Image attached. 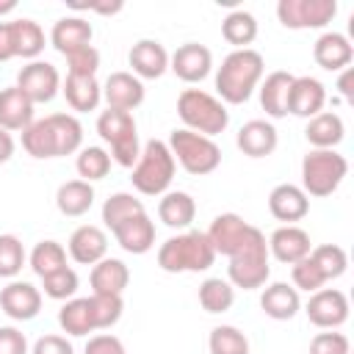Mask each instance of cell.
Listing matches in <instances>:
<instances>
[{
    "label": "cell",
    "instance_id": "obj_1",
    "mask_svg": "<svg viewBox=\"0 0 354 354\" xmlns=\"http://www.w3.org/2000/svg\"><path fill=\"white\" fill-rule=\"evenodd\" d=\"M80 144L83 124L72 113H50L44 119H33L22 130V149L36 160L80 152Z\"/></svg>",
    "mask_w": 354,
    "mask_h": 354
},
{
    "label": "cell",
    "instance_id": "obj_2",
    "mask_svg": "<svg viewBox=\"0 0 354 354\" xmlns=\"http://www.w3.org/2000/svg\"><path fill=\"white\" fill-rule=\"evenodd\" d=\"M263 69H266V61L257 50L252 47L232 50L216 72V91L221 102H230V105L246 102L257 88V83L263 80Z\"/></svg>",
    "mask_w": 354,
    "mask_h": 354
},
{
    "label": "cell",
    "instance_id": "obj_3",
    "mask_svg": "<svg viewBox=\"0 0 354 354\" xmlns=\"http://www.w3.org/2000/svg\"><path fill=\"white\" fill-rule=\"evenodd\" d=\"M268 241L266 235L249 224L243 241L232 249L230 254V266H227V277H230V285L232 288H243V290H254V288H263L268 274H271V266H268Z\"/></svg>",
    "mask_w": 354,
    "mask_h": 354
},
{
    "label": "cell",
    "instance_id": "obj_4",
    "mask_svg": "<svg viewBox=\"0 0 354 354\" xmlns=\"http://www.w3.org/2000/svg\"><path fill=\"white\" fill-rule=\"evenodd\" d=\"M216 260V252L205 232L188 230L180 235H171L158 249V266L169 274H199L207 271Z\"/></svg>",
    "mask_w": 354,
    "mask_h": 354
},
{
    "label": "cell",
    "instance_id": "obj_5",
    "mask_svg": "<svg viewBox=\"0 0 354 354\" xmlns=\"http://www.w3.org/2000/svg\"><path fill=\"white\" fill-rule=\"evenodd\" d=\"M177 113H180L185 130L207 136V138L224 133L230 124V111L224 108V102L202 88H185L177 97Z\"/></svg>",
    "mask_w": 354,
    "mask_h": 354
},
{
    "label": "cell",
    "instance_id": "obj_6",
    "mask_svg": "<svg viewBox=\"0 0 354 354\" xmlns=\"http://www.w3.org/2000/svg\"><path fill=\"white\" fill-rule=\"evenodd\" d=\"M174 155L169 149V144L158 141V138H149L144 147H141V155L133 166V188L144 196H163L171 185V177H174Z\"/></svg>",
    "mask_w": 354,
    "mask_h": 354
},
{
    "label": "cell",
    "instance_id": "obj_7",
    "mask_svg": "<svg viewBox=\"0 0 354 354\" xmlns=\"http://www.w3.org/2000/svg\"><path fill=\"white\" fill-rule=\"evenodd\" d=\"M348 174V160L337 149H310L301 160V191L307 196H329Z\"/></svg>",
    "mask_w": 354,
    "mask_h": 354
},
{
    "label": "cell",
    "instance_id": "obj_8",
    "mask_svg": "<svg viewBox=\"0 0 354 354\" xmlns=\"http://www.w3.org/2000/svg\"><path fill=\"white\" fill-rule=\"evenodd\" d=\"M97 133L111 147V160H116L124 169L136 166L141 147H138V127H136L133 113L116 111V108L102 111L97 119Z\"/></svg>",
    "mask_w": 354,
    "mask_h": 354
},
{
    "label": "cell",
    "instance_id": "obj_9",
    "mask_svg": "<svg viewBox=\"0 0 354 354\" xmlns=\"http://www.w3.org/2000/svg\"><path fill=\"white\" fill-rule=\"evenodd\" d=\"M169 149L174 155V163H180L188 174H210L218 169L221 163V149L213 138L207 136H199V133H191V130H171L169 136Z\"/></svg>",
    "mask_w": 354,
    "mask_h": 354
},
{
    "label": "cell",
    "instance_id": "obj_10",
    "mask_svg": "<svg viewBox=\"0 0 354 354\" xmlns=\"http://www.w3.org/2000/svg\"><path fill=\"white\" fill-rule=\"evenodd\" d=\"M337 14L335 0H279L277 17L290 30H318L326 28Z\"/></svg>",
    "mask_w": 354,
    "mask_h": 354
},
{
    "label": "cell",
    "instance_id": "obj_11",
    "mask_svg": "<svg viewBox=\"0 0 354 354\" xmlns=\"http://www.w3.org/2000/svg\"><path fill=\"white\" fill-rule=\"evenodd\" d=\"M17 88L33 102H50L61 91V75L50 61H28L17 75Z\"/></svg>",
    "mask_w": 354,
    "mask_h": 354
},
{
    "label": "cell",
    "instance_id": "obj_12",
    "mask_svg": "<svg viewBox=\"0 0 354 354\" xmlns=\"http://www.w3.org/2000/svg\"><path fill=\"white\" fill-rule=\"evenodd\" d=\"M304 313L318 329H337L348 321V296L337 288H321L310 293Z\"/></svg>",
    "mask_w": 354,
    "mask_h": 354
},
{
    "label": "cell",
    "instance_id": "obj_13",
    "mask_svg": "<svg viewBox=\"0 0 354 354\" xmlns=\"http://www.w3.org/2000/svg\"><path fill=\"white\" fill-rule=\"evenodd\" d=\"M169 69L185 83H199L213 69V53L199 41H185L169 55Z\"/></svg>",
    "mask_w": 354,
    "mask_h": 354
},
{
    "label": "cell",
    "instance_id": "obj_14",
    "mask_svg": "<svg viewBox=\"0 0 354 354\" xmlns=\"http://www.w3.org/2000/svg\"><path fill=\"white\" fill-rule=\"evenodd\" d=\"M0 307L14 321H30L41 310V290L30 282L14 279L0 290Z\"/></svg>",
    "mask_w": 354,
    "mask_h": 354
},
{
    "label": "cell",
    "instance_id": "obj_15",
    "mask_svg": "<svg viewBox=\"0 0 354 354\" xmlns=\"http://www.w3.org/2000/svg\"><path fill=\"white\" fill-rule=\"evenodd\" d=\"M102 100L116 111H136L144 102V83L133 72H111L102 86Z\"/></svg>",
    "mask_w": 354,
    "mask_h": 354
},
{
    "label": "cell",
    "instance_id": "obj_16",
    "mask_svg": "<svg viewBox=\"0 0 354 354\" xmlns=\"http://www.w3.org/2000/svg\"><path fill=\"white\" fill-rule=\"evenodd\" d=\"M111 232H113L116 243H119L124 252H130V254H147V252L155 246V221L147 216V210H144V213H136V216H130V218H124V221L116 224Z\"/></svg>",
    "mask_w": 354,
    "mask_h": 354
},
{
    "label": "cell",
    "instance_id": "obj_17",
    "mask_svg": "<svg viewBox=\"0 0 354 354\" xmlns=\"http://www.w3.org/2000/svg\"><path fill=\"white\" fill-rule=\"evenodd\" d=\"M324 102H326V88L318 77H310V75L293 77L290 97H288V113L313 119L324 111Z\"/></svg>",
    "mask_w": 354,
    "mask_h": 354
},
{
    "label": "cell",
    "instance_id": "obj_18",
    "mask_svg": "<svg viewBox=\"0 0 354 354\" xmlns=\"http://www.w3.org/2000/svg\"><path fill=\"white\" fill-rule=\"evenodd\" d=\"M268 210L277 221L293 224L301 221L310 213V196L301 191V185L293 183H279L271 194H268Z\"/></svg>",
    "mask_w": 354,
    "mask_h": 354
},
{
    "label": "cell",
    "instance_id": "obj_19",
    "mask_svg": "<svg viewBox=\"0 0 354 354\" xmlns=\"http://www.w3.org/2000/svg\"><path fill=\"white\" fill-rule=\"evenodd\" d=\"M130 66H133V75L141 80H155L160 77L166 69H169V53L166 47L158 41V39H141L130 47V55H127Z\"/></svg>",
    "mask_w": 354,
    "mask_h": 354
},
{
    "label": "cell",
    "instance_id": "obj_20",
    "mask_svg": "<svg viewBox=\"0 0 354 354\" xmlns=\"http://www.w3.org/2000/svg\"><path fill=\"white\" fill-rule=\"evenodd\" d=\"M313 58H315V64H318L321 69H326V72H343V69L351 64V58H354V47H351V41H348L343 33L326 30V33H321V36L315 39V44H313Z\"/></svg>",
    "mask_w": 354,
    "mask_h": 354
},
{
    "label": "cell",
    "instance_id": "obj_21",
    "mask_svg": "<svg viewBox=\"0 0 354 354\" xmlns=\"http://www.w3.org/2000/svg\"><path fill=\"white\" fill-rule=\"evenodd\" d=\"M310 249H313L310 235L296 224H285V227L274 230L268 238V254H274L279 263H288V266L304 260L310 254Z\"/></svg>",
    "mask_w": 354,
    "mask_h": 354
},
{
    "label": "cell",
    "instance_id": "obj_22",
    "mask_svg": "<svg viewBox=\"0 0 354 354\" xmlns=\"http://www.w3.org/2000/svg\"><path fill=\"white\" fill-rule=\"evenodd\" d=\"M69 257L80 266H94L105 257L108 252V235L105 230L94 227V224H83L69 235Z\"/></svg>",
    "mask_w": 354,
    "mask_h": 354
},
{
    "label": "cell",
    "instance_id": "obj_23",
    "mask_svg": "<svg viewBox=\"0 0 354 354\" xmlns=\"http://www.w3.org/2000/svg\"><path fill=\"white\" fill-rule=\"evenodd\" d=\"M238 149L249 158H268L277 144H279V136H277V127L266 119H252L246 122L241 130H238V138H235Z\"/></svg>",
    "mask_w": 354,
    "mask_h": 354
},
{
    "label": "cell",
    "instance_id": "obj_24",
    "mask_svg": "<svg viewBox=\"0 0 354 354\" xmlns=\"http://www.w3.org/2000/svg\"><path fill=\"white\" fill-rule=\"evenodd\" d=\"M91 36H94V30H91L88 19H83V17H61L53 25V30H50V44L61 55H69L75 50L88 47L91 44Z\"/></svg>",
    "mask_w": 354,
    "mask_h": 354
},
{
    "label": "cell",
    "instance_id": "obj_25",
    "mask_svg": "<svg viewBox=\"0 0 354 354\" xmlns=\"http://www.w3.org/2000/svg\"><path fill=\"white\" fill-rule=\"evenodd\" d=\"M246 230H249V221H243L238 213H221V216L213 218V224H210V230L205 235H207V241H210L216 254H227L230 257L232 249L243 241Z\"/></svg>",
    "mask_w": 354,
    "mask_h": 354
},
{
    "label": "cell",
    "instance_id": "obj_26",
    "mask_svg": "<svg viewBox=\"0 0 354 354\" xmlns=\"http://www.w3.org/2000/svg\"><path fill=\"white\" fill-rule=\"evenodd\" d=\"M293 77L290 72L285 69H277L271 72L263 86H260V105L263 111L271 116V119H282L288 116V97H290V86H293Z\"/></svg>",
    "mask_w": 354,
    "mask_h": 354
},
{
    "label": "cell",
    "instance_id": "obj_27",
    "mask_svg": "<svg viewBox=\"0 0 354 354\" xmlns=\"http://www.w3.org/2000/svg\"><path fill=\"white\" fill-rule=\"evenodd\" d=\"M260 307L268 318L274 321H290L299 310H301V299H299V290L288 282H274L263 290L260 296Z\"/></svg>",
    "mask_w": 354,
    "mask_h": 354
},
{
    "label": "cell",
    "instance_id": "obj_28",
    "mask_svg": "<svg viewBox=\"0 0 354 354\" xmlns=\"http://www.w3.org/2000/svg\"><path fill=\"white\" fill-rule=\"evenodd\" d=\"M304 138L310 141L313 149H335L343 138H346V124L337 113L332 111H321L318 116H313L304 127Z\"/></svg>",
    "mask_w": 354,
    "mask_h": 354
},
{
    "label": "cell",
    "instance_id": "obj_29",
    "mask_svg": "<svg viewBox=\"0 0 354 354\" xmlns=\"http://www.w3.org/2000/svg\"><path fill=\"white\" fill-rule=\"evenodd\" d=\"M91 290L94 293H108V296H122L124 288L130 285V268L116 260V257H102L91 268Z\"/></svg>",
    "mask_w": 354,
    "mask_h": 354
},
{
    "label": "cell",
    "instance_id": "obj_30",
    "mask_svg": "<svg viewBox=\"0 0 354 354\" xmlns=\"http://www.w3.org/2000/svg\"><path fill=\"white\" fill-rule=\"evenodd\" d=\"M33 122V102L17 88L8 86L0 91V127L14 133V130H25Z\"/></svg>",
    "mask_w": 354,
    "mask_h": 354
},
{
    "label": "cell",
    "instance_id": "obj_31",
    "mask_svg": "<svg viewBox=\"0 0 354 354\" xmlns=\"http://www.w3.org/2000/svg\"><path fill=\"white\" fill-rule=\"evenodd\" d=\"M61 91H64L69 108L77 113L97 111V105L102 100V86L97 83V77H88V75H66Z\"/></svg>",
    "mask_w": 354,
    "mask_h": 354
},
{
    "label": "cell",
    "instance_id": "obj_32",
    "mask_svg": "<svg viewBox=\"0 0 354 354\" xmlns=\"http://www.w3.org/2000/svg\"><path fill=\"white\" fill-rule=\"evenodd\" d=\"M158 216L166 227L185 230V227H191V221L196 216V202L185 191H166L163 199L158 202Z\"/></svg>",
    "mask_w": 354,
    "mask_h": 354
},
{
    "label": "cell",
    "instance_id": "obj_33",
    "mask_svg": "<svg viewBox=\"0 0 354 354\" xmlns=\"http://www.w3.org/2000/svg\"><path fill=\"white\" fill-rule=\"evenodd\" d=\"M58 324L66 335L72 337H86L88 332H97V321H94V310H91V299H69L64 301V307L58 310Z\"/></svg>",
    "mask_w": 354,
    "mask_h": 354
},
{
    "label": "cell",
    "instance_id": "obj_34",
    "mask_svg": "<svg viewBox=\"0 0 354 354\" xmlns=\"http://www.w3.org/2000/svg\"><path fill=\"white\" fill-rule=\"evenodd\" d=\"M55 205L69 218H77V216L88 213L91 205H94V188H91V183H86V180L61 183L58 191H55Z\"/></svg>",
    "mask_w": 354,
    "mask_h": 354
},
{
    "label": "cell",
    "instance_id": "obj_35",
    "mask_svg": "<svg viewBox=\"0 0 354 354\" xmlns=\"http://www.w3.org/2000/svg\"><path fill=\"white\" fill-rule=\"evenodd\" d=\"M11 33H14V53H17V58L36 61L39 53L44 50V30L39 28V22H33V19H14L11 22Z\"/></svg>",
    "mask_w": 354,
    "mask_h": 354
},
{
    "label": "cell",
    "instance_id": "obj_36",
    "mask_svg": "<svg viewBox=\"0 0 354 354\" xmlns=\"http://www.w3.org/2000/svg\"><path fill=\"white\" fill-rule=\"evenodd\" d=\"M221 36L230 44H235V50H243L257 39V19L243 8L230 11L224 17V22H221Z\"/></svg>",
    "mask_w": 354,
    "mask_h": 354
},
{
    "label": "cell",
    "instance_id": "obj_37",
    "mask_svg": "<svg viewBox=\"0 0 354 354\" xmlns=\"http://www.w3.org/2000/svg\"><path fill=\"white\" fill-rule=\"evenodd\" d=\"M199 304L205 313H227L235 304V288L230 285V279L221 277H210L199 285Z\"/></svg>",
    "mask_w": 354,
    "mask_h": 354
},
{
    "label": "cell",
    "instance_id": "obj_38",
    "mask_svg": "<svg viewBox=\"0 0 354 354\" xmlns=\"http://www.w3.org/2000/svg\"><path fill=\"white\" fill-rule=\"evenodd\" d=\"M30 268L39 279L66 268V249L58 241H39L30 252Z\"/></svg>",
    "mask_w": 354,
    "mask_h": 354
},
{
    "label": "cell",
    "instance_id": "obj_39",
    "mask_svg": "<svg viewBox=\"0 0 354 354\" xmlns=\"http://www.w3.org/2000/svg\"><path fill=\"white\" fill-rule=\"evenodd\" d=\"M310 260L315 263V268L321 271V277L329 282V279H337L346 274L348 268V254L343 246L337 243H321L315 249H310Z\"/></svg>",
    "mask_w": 354,
    "mask_h": 354
},
{
    "label": "cell",
    "instance_id": "obj_40",
    "mask_svg": "<svg viewBox=\"0 0 354 354\" xmlns=\"http://www.w3.org/2000/svg\"><path fill=\"white\" fill-rule=\"evenodd\" d=\"M136 213H144V202L136 199V196L127 194V191L111 194V196L105 199V205H102V221H105L108 230H113L116 224H122L124 218H130V216H136Z\"/></svg>",
    "mask_w": 354,
    "mask_h": 354
},
{
    "label": "cell",
    "instance_id": "obj_41",
    "mask_svg": "<svg viewBox=\"0 0 354 354\" xmlns=\"http://www.w3.org/2000/svg\"><path fill=\"white\" fill-rule=\"evenodd\" d=\"M207 348L210 354H249V337L230 324L213 326L210 337H207Z\"/></svg>",
    "mask_w": 354,
    "mask_h": 354
},
{
    "label": "cell",
    "instance_id": "obj_42",
    "mask_svg": "<svg viewBox=\"0 0 354 354\" xmlns=\"http://www.w3.org/2000/svg\"><path fill=\"white\" fill-rule=\"evenodd\" d=\"M75 169H77L80 180H86V183L102 180L111 171V152H105L102 147H83L77 152Z\"/></svg>",
    "mask_w": 354,
    "mask_h": 354
},
{
    "label": "cell",
    "instance_id": "obj_43",
    "mask_svg": "<svg viewBox=\"0 0 354 354\" xmlns=\"http://www.w3.org/2000/svg\"><path fill=\"white\" fill-rule=\"evenodd\" d=\"M77 285H80L77 271H75V268H69V266L41 279L44 296H50V299H55V301H69V299L77 293Z\"/></svg>",
    "mask_w": 354,
    "mask_h": 354
},
{
    "label": "cell",
    "instance_id": "obj_44",
    "mask_svg": "<svg viewBox=\"0 0 354 354\" xmlns=\"http://www.w3.org/2000/svg\"><path fill=\"white\" fill-rule=\"evenodd\" d=\"M25 266V246L17 235H0V277L14 279Z\"/></svg>",
    "mask_w": 354,
    "mask_h": 354
},
{
    "label": "cell",
    "instance_id": "obj_45",
    "mask_svg": "<svg viewBox=\"0 0 354 354\" xmlns=\"http://www.w3.org/2000/svg\"><path fill=\"white\" fill-rule=\"evenodd\" d=\"M91 310H94V321H97V329H111L119 318H122V310H124V301L122 296H108V293H91Z\"/></svg>",
    "mask_w": 354,
    "mask_h": 354
},
{
    "label": "cell",
    "instance_id": "obj_46",
    "mask_svg": "<svg viewBox=\"0 0 354 354\" xmlns=\"http://www.w3.org/2000/svg\"><path fill=\"white\" fill-rule=\"evenodd\" d=\"M290 277H293V288H296V290H307V293H315V290H321V288L326 285V279L321 277V271L315 268V263L310 260V254H307L304 260L293 263Z\"/></svg>",
    "mask_w": 354,
    "mask_h": 354
},
{
    "label": "cell",
    "instance_id": "obj_47",
    "mask_svg": "<svg viewBox=\"0 0 354 354\" xmlns=\"http://www.w3.org/2000/svg\"><path fill=\"white\" fill-rule=\"evenodd\" d=\"M66 58V75H88V77H97V69H100V53L88 44L83 50H75Z\"/></svg>",
    "mask_w": 354,
    "mask_h": 354
},
{
    "label": "cell",
    "instance_id": "obj_48",
    "mask_svg": "<svg viewBox=\"0 0 354 354\" xmlns=\"http://www.w3.org/2000/svg\"><path fill=\"white\" fill-rule=\"evenodd\" d=\"M351 351V343L343 332H318L313 340H310V354H348Z\"/></svg>",
    "mask_w": 354,
    "mask_h": 354
},
{
    "label": "cell",
    "instance_id": "obj_49",
    "mask_svg": "<svg viewBox=\"0 0 354 354\" xmlns=\"http://www.w3.org/2000/svg\"><path fill=\"white\" fill-rule=\"evenodd\" d=\"M0 354H30L25 335L17 326H0Z\"/></svg>",
    "mask_w": 354,
    "mask_h": 354
},
{
    "label": "cell",
    "instance_id": "obj_50",
    "mask_svg": "<svg viewBox=\"0 0 354 354\" xmlns=\"http://www.w3.org/2000/svg\"><path fill=\"white\" fill-rule=\"evenodd\" d=\"M83 354H127V351H124V346H122V340H119L116 335L102 332V335L88 337V343H86V351H83Z\"/></svg>",
    "mask_w": 354,
    "mask_h": 354
},
{
    "label": "cell",
    "instance_id": "obj_51",
    "mask_svg": "<svg viewBox=\"0 0 354 354\" xmlns=\"http://www.w3.org/2000/svg\"><path fill=\"white\" fill-rule=\"evenodd\" d=\"M30 354H75V348H72V343H69L66 337H61V335H44V337H39V340L33 343Z\"/></svg>",
    "mask_w": 354,
    "mask_h": 354
},
{
    "label": "cell",
    "instance_id": "obj_52",
    "mask_svg": "<svg viewBox=\"0 0 354 354\" xmlns=\"http://www.w3.org/2000/svg\"><path fill=\"white\" fill-rule=\"evenodd\" d=\"M17 58L14 53V33H11V22H0V64Z\"/></svg>",
    "mask_w": 354,
    "mask_h": 354
},
{
    "label": "cell",
    "instance_id": "obj_53",
    "mask_svg": "<svg viewBox=\"0 0 354 354\" xmlns=\"http://www.w3.org/2000/svg\"><path fill=\"white\" fill-rule=\"evenodd\" d=\"M75 8H88L94 14H119L124 8L122 0H113V3H88V6H75Z\"/></svg>",
    "mask_w": 354,
    "mask_h": 354
},
{
    "label": "cell",
    "instance_id": "obj_54",
    "mask_svg": "<svg viewBox=\"0 0 354 354\" xmlns=\"http://www.w3.org/2000/svg\"><path fill=\"white\" fill-rule=\"evenodd\" d=\"M11 155H14V138H11L8 130L0 127V163L11 160Z\"/></svg>",
    "mask_w": 354,
    "mask_h": 354
},
{
    "label": "cell",
    "instance_id": "obj_55",
    "mask_svg": "<svg viewBox=\"0 0 354 354\" xmlns=\"http://www.w3.org/2000/svg\"><path fill=\"white\" fill-rule=\"evenodd\" d=\"M351 75H354V72H351V66H346V69H343V75H340V80H337V88H340L343 100H348V102L354 100V88H351Z\"/></svg>",
    "mask_w": 354,
    "mask_h": 354
},
{
    "label": "cell",
    "instance_id": "obj_56",
    "mask_svg": "<svg viewBox=\"0 0 354 354\" xmlns=\"http://www.w3.org/2000/svg\"><path fill=\"white\" fill-rule=\"evenodd\" d=\"M14 8H17V3H14V0H6V3H0V17H3V14H11Z\"/></svg>",
    "mask_w": 354,
    "mask_h": 354
}]
</instances>
